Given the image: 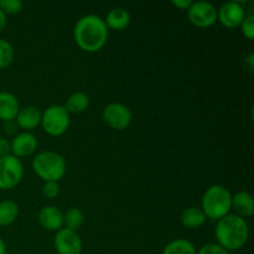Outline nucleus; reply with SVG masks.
I'll return each mask as SVG.
<instances>
[{
  "label": "nucleus",
  "instance_id": "1",
  "mask_svg": "<svg viewBox=\"0 0 254 254\" xmlns=\"http://www.w3.org/2000/svg\"><path fill=\"white\" fill-rule=\"evenodd\" d=\"M73 37L79 49L86 52H97L106 45L108 27L98 15H84L74 25Z\"/></svg>",
  "mask_w": 254,
  "mask_h": 254
},
{
  "label": "nucleus",
  "instance_id": "2",
  "mask_svg": "<svg viewBox=\"0 0 254 254\" xmlns=\"http://www.w3.org/2000/svg\"><path fill=\"white\" fill-rule=\"evenodd\" d=\"M215 237L217 240V245L228 252L238 251L245 247L250 238V226L246 218L240 217L236 213H228L217 221Z\"/></svg>",
  "mask_w": 254,
  "mask_h": 254
},
{
  "label": "nucleus",
  "instance_id": "3",
  "mask_svg": "<svg viewBox=\"0 0 254 254\" xmlns=\"http://www.w3.org/2000/svg\"><path fill=\"white\" fill-rule=\"evenodd\" d=\"M201 210L206 218L218 221L232 210V193L222 185H213L206 190L201 200Z\"/></svg>",
  "mask_w": 254,
  "mask_h": 254
},
{
  "label": "nucleus",
  "instance_id": "4",
  "mask_svg": "<svg viewBox=\"0 0 254 254\" xmlns=\"http://www.w3.org/2000/svg\"><path fill=\"white\" fill-rule=\"evenodd\" d=\"M32 170L45 183H59L66 174V161L56 151H41L32 160Z\"/></svg>",
  "mask_w": 254,
  "mask_h": 254
},
{
  "label": "nucleus",
  "instance_id": "5",
  "mask_svg": "<svg viewBox=\"0 0 254 254\" xmlns=\"http://www.w3.org/2000/svg\"><path fill=\"white\" fill-rule=\"evenodd\" d=\"M71 123L69 113L64 106L54 104L42 113L41 126L46 134L51 136H61L67 131Z\"/></svg>",
  "mask_w": 254,
  "mask_h": 254
},
{
  "label": "nucleus",
  "instance_id": "6",
  "mask_svg": "<svg viewBox=\"0 0 254 254\" xmlns=\"http://www.w3.org/2000/svg\"><path fill=\"white\" fill-rule=\"evenodd\" d=\"M24 176V165L14 155L0 158V190H11L16 188Z\"/></svg>",
  "mask_w": 254,
  "mask_h": 254
},
{
  "label": "nucleus",
  "instance_id": "7",
  "mask_svg": "<svg viewBox=\"0 0 254 254\" xmlns=\"http://www.w3.org/2000/svg\"><path fill=\"white\" fill-rule=\"evenodd\" d=\"M189 20L197 27H210L217 21V9L212 2L192 1L188 10Z\"/></svg>",
  "mask_w": 254,
  "mask_h": 254
},
{
  "label": "nucleus",
  "instance_id": "8",
  "mask_svg": "<svg viewBox=\"0 0 254 254\" xmlns=\"http://www.w3.org/2000/svg\"><path fill=\"white\" fill-rule=\"evenodd\" d=\"M103 121L109 128L116 129V130H124L128 128L131 123L130 109L122 103H109L103 109Z\"/></svg>",
  "mask_w": 254,
  "mask_h": 254
},
{
  "label": "nucleus",
  "instance_id": "9",
  "mask_svg": "<svg viewBox=\"0 0 254 254\" xmlns=\"http://www.w3.org/2000/svg\"><path fill=\"white\" fill-rule=\"evenodd\" d=\"M57 254H82L83 243L76 231L61 228L56 232L54 240Z\"/></svg>",
  "mask_w": 254,
  "mask_h": 254
},
{
  "label": "nucleus",
  "instance_id": "10",
  "mask_svg": "<svg viewBox=\"0 0 254 254\" xmlns=\"http://www.w3.org/2000/svg\"><path fill=\"white\" fill-rule=\"evenodd\" d=\"M246 17V10L238 1L225 2L220 10H217V20L228 29L241 26Z\"/></svg>",
  "mask_w": 254,
  "mask_h": 254
},
{
  "label": "nucleus",
  "instance_id": "11",
  "mask_svg": "<svg viewBox=\"0 0 254 254\" xmlns=\"http://www.w3.org/2000/svg\"><path fill=\"white\" fill-rule=\"evenodd\" d=\"M10 143H11V155L19 159L31 155L37 149L36 136L30 131H21L16 134Z\"/></svg>",
  "mask_w": 254,
  "mask_h": 254
},
{
  "label": "nucleus",
  "instance_id": "12",
  "mask_svg": "<svg viewBox=\"0 0 254 254\" xmlns=\"http://www.w3.org/2000/svg\"><path fill=\"white\" fill-rule=\"evenodd\" d=\"M37 220L41 227L49 231H59L64 227V213L56 206H44L39 211Z\"/></svg>",
  "mask_w": 254,
  "mask_h": 254
},
{
  "label": "nucleus",
  "instance_id": "13",
  "mask_svg": "<svg viewBox=\"0 0 254 254\" xmlns=\"http://www.w3.org/2000/svg\"><path fill=\"white\" fill-rule=\"evenodd\" d=\"M41 117L42 113L39 108L34 106L25 107V108H20L19 113L16 116V126L24 129L25 131L35 129L37 126L41 124Z\"/></svg>",
  "mask_w": 254,
  "mask_h": 254
},
{
  "label": "nucleus",
  "instance_id": "14",
  "mask_svg": "<svg viewBox=\"0 0 254 254\" xmlns=\"http://www.w3.org/2000/svg\"><path fill=\"white\" fill-rule=\"evenodd\" d=\"M20 111L19 99L9 92H0V119L12 122Z\"/></svg>",
  "mask_w": 254,
  "mask_h": 254
},
{
  "label": "nucleus",
  "instance_id": "15",
  "mask_svg": "<svg viewBox=\"0 0 254 254\" xmlns=\"http://www.w3.org/2000/svg\"><path fill=\"white\" fill-rule=\"evenodd\" d=\"M232 208L236 211V215L240 217H252L254 213V200L252 193L247 191L232 195Z\"/></svg>",
  "mask_w": 254,
  "mask_h": 254
},
{
  "label": "nucleus",
  "instance_id": "16",
  "mask_svg": "<svg viewBox=\"0 0 254 254\" xmlns=\"http://www.w3.org/2000/svg\"><path fill=\"white\" fill-rule=\"evenodd\" d=\"M104 22L108 29L124 30L130 24V14L123 7H114L107 14Z\"/></svg>",
  "mask_w": 254,
  "mask_h": 254
},
{
  "label": "nucleus",
  "instance_id": "17",
  "mask_svg": "<svg viewBox=\"0 0 254 254\" xmlns=\"http://www.w3.org/2000/svg\"><path fill=\"white\" fill-rule=\"evenodd\" d=\"M206 220L207 218H206L202 210L200 207H195V206L186 208L183 212V215H181V223L186 228H190V230H196V228L202 227L206 223Z\"/></svg>",
  "mask_w": 254,
  "mask_h": 254
},
{
  "label": "nucleus",
  "instance_id": "18",
  "mask_svg": "<svg viewBox=\"0 0 254 254\" xmlns=\"http://www.w3.org/2000/svg\"><path fill=\"white\" fill-rule=\"evenodd\" d=\"M19 216V207L16 202L11 200H4L0 202V227H7L16 221Z\"/></svg>",
  "mask_w": 254,
  "mask_h": 254
},
{
  "label": "nucleus",
  "instance_id": "19",
  "mask_svg": "<svg viewBox=\"0 0 254 254\" xmlns=\"http://www.w3.org/2000/svg\"><path fill=\"white\" fill-rule=\"evenodd\" d=\"M89 106V98L86 93L83 92H74L72 93L71 96L67 98L66 101V111L68 113H73V114H79L83 113Z\"/></svg>",
  "mask_w": 254,
  "mask_h": 254
},
{
  "label": "nucleus",
  "instance_id": "20",
  "mask_svg": "<svg viewBox=\"0 0 254 254\" xmlns=\"http://www.w3.org/2000/svg\"><path fill=\"white\" fill-rule=\"evenodd\" d=\"M196 247L193 246V243L189 240H183V238H179V240H174L171 242H169L165 246V248L163 250L161 254H196Z\"/></svg>",
  "mask_w": 254,
  "mask_h": 254
},
{
  "label": "nucleus",
  "instance_id": "21",
  "mask_svg": "<svg viewBox=\"0 0 254 254\" xmlns=\"http://www.w3.org/2000/svg\"><path fill=\"white\" fill-rule=\"evenodd\" d=\"M84 222V213L82 210L77 207H72L64 215V228L71 231H76L81 227Z\"/></svg>",
  "mask_w": 254,
  "mask_h": 254
},
{
  "label": "nucleus",
  "instance_id": "22",
  "mask_svg": "<svg viewBox=\"0 0 254 254\" xmlns=\"http://www.w3.org/2000/svg\"><path fill=\"white\" fill-rule=\"evenodd\" d=\"M14 61V47L7 40L0 39V69L6 68Z\"/></svg>",
  "mask_w": 254,
  "mask_h": 254
},
{
  "label": "nucleus",
  "instance_id": "23",
  "mask_svg": "<svg viewBox=\"0 0 254 254\" xmlns=\"http://www.w3.org/2000/svg\"><path fill=\"white\" fill-rule=\"evenodd\" d=\"M24 7V2L21 0H0V9L5 15L19 14Z\"/></svg>",
  "mask_w": 254,
  "mask_h": 254
},
{
  "label": "nucleus",
  "instance_id": "24",
  "mask_svg": "<svg viewBox=\"0 0 254 254\" xmlns=\"http://www.w3.org/2000/svg\"><path fill=\"white\" fill-rule=\"evenodd\" d=\"M242 34L247 37L248 40H253L254 37V15H246L245 20L241 24Z\"/></svg>",
  "mask_w": 254,
  "mask_h": 254
},
{
  "label": "nucleus",
  "instance_id": "25",
  "mask_svg": "<svg viewBox=\"0 0 254 254\" xmlns=\"http://www.w3.org/2000/svg\"><path fill=\"white\" fill-rule=\"evenodd\" d=\"M42 195L47 198H56L60 195V185L55 181H47L42 186Z\"/></svg>",
  "mask_w": 254,
  "mask_h": 254
},
{
  "label": "nucleus",
  "instance_id": "26",
  "mask_svg": "<svg viewBox=\"0 0 254 254\" xmlns=\"http://www.w3.org/2000/svg\"><path fill=\"white\" fill-rule=\"evenodd\" d=\"M196 254H230V252L217 243H207V245L202 246Z\"/></svg>",
  "mask_w": 254,
  "mask_h": 254
},
{
  "label": "nucleus",
  "instance_id": "27",
  "mask_svg": "<svg viewBox=\"0 0 254 254\" xmlns=\"http://www.w3.org/2000/svg\"><path fill=\"white\" fill-rule=\"evenodd\" d=\"M11 155V143L6 138H0V158Z\"/></svg>",
  "mask_w": 254,
  "mask_h": 254
},
{
  "label": "nucleus",
  "instance_id": "28",
  "mask_svg": "<svg viewBox=\"0 0 254 254\" xmlns=\"http://www.w3.org/2000/svg\"><path fill=\"white\" fill-rule=\"evenodd\" d=\"M171 4L180 10H189V7L191 6L192 1L191 0H173Z\"/></svg>",
  "mask_w": 254,
  "mask_h": 254
},
{
  "label": "nucleus",
  "instance_id": "29",
  "mask_svg": "<svg viewBox=\"0 0 254 254\" xmlns=\"http://www.w3.org/2000/svg\"><path fill=\"white\" fill-rule=\"evenodd\" d=\"M246 64H247L248 69H250V71L252 72L253 68H254V55L253 54L248 55L247 59H246Z\"/></svg>",
  "mask_w": 254,
  "mask_h": 254
},
{
  "label": "nucleus",
  "instance_id": "30",
  "mask_svg": "<svg viewBox=\"0 0 254 254\" xmlns=\"http://www.w3.org/2000/svg\"><path fill=\"white\" fill-rule=\"evenodd\" d=\"M5 26H6V15L0 9V32L5 29Z\"/></svg>",
  "mask_w": 254,
  "mask_h": 254
},
{
  "label": "nucleus",
  "instance_id": "31",
  "mask_svg": "<svg viewBox=\"0 0 254 254\" xmlns=\"http://www.w3.org/2000/svg\"><path fill=\"white\" fill-rule=\"evenodd\" d=\"M0 254H6V245L2 238H0Z\"/></svg>",
  "mask_w": 254,
  "mask_h": 254
}]
</instances>
